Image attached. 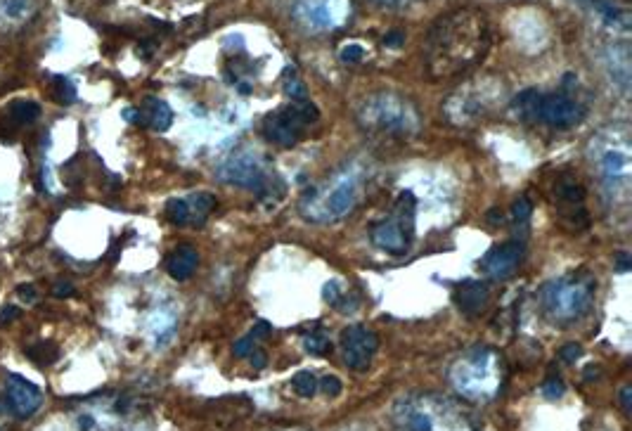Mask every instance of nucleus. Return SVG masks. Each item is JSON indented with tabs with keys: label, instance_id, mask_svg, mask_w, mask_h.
Here are the masks:
<instances>
[{
	"label": "nucleus",
	"instance_id": "nucleus-10",
	"mask_svg": "<svg viewBox=\"0 0 632 431\" xmlns=\"http://www.w3.org/2000/svg\"><path fill=\"white\" fill-rule=\"evenodd\" d=\"M318 119L320 112L311 100H292L289 105L268 114L266 121H263V135H266L270 143L292 147L299 143L303 133H306Z\"/></svg>",
	"mask_w": 632,
	"mask_h": 431
},
{
	"label": "nucleus",
	"instance_id": "nucleus-25",
	"mask_svg": "<svg viewBox=\"0 0 632 431\" xmlns=\"http://www.w3.org/2000/svg\"><path fill=\"white\" fill-rule=\"evenodd\" d=\"M557 197L561 199L564 204H569V207H583L585 202V188L580 183H576V180H561V183L557 185Z\"/></svg>",
	"mask_w": 632,
	"mask_h": 431
},
{
	"label": "nucleus",
	"instance_id": "nucleus-39",
	"mask_svg": "<svg viewBox=\"0 0 632 431\" xmlns=\"http://www.w3.org/2000/svg\"><path fill=\"white\" fill-rule=\"evenodd\" d=\"M249 363L254 365L256 370H263L266 368V363H268V358H266V353H263L261 349H254L249 353Z\"/></svg>",
	"mask_w": 632,
	"mask_h": 431
},
{
	"label": "nucleus",
	"instance_id": "nucleus-34",
	"mask_svg": "<svg viewBox=\"0 0 632 431\" xmlns=\"http://www.w3.org/2000/svg\"><path fill=\"white\" fill-rule=\"evenodd\" d=\"M365 57V50L360 48L358 43H351V45H346L344 50H341V62H346V64H356V62H360Z\"/></svg>",
	"mask_w": 632,
	"mask_h": 431
},
{
	"label": "nucleus",
	"instance_id": "nucleus-20",
	"mask_svg": "<svg viewBox=\"0 0 632 431\" xmlns=\"http://www.w3.org/2000/svg\"><path fill=\"white\" fill-rule=\"evenodd\" d=\"M138 109H140V119H143L145 126H150L159 133L169 131L171 128L173 112H171L169 102H164L159 98H147L143 102V107H138Z\"/></svg>",
	"mask_w": 632,
	"mask_h": 431
},
{
	"label": "nucleus",
	"instance_id": "nucleus-32",
	"mask_svg": "<svg viewBox=\"0 0 632 431\" xmlns=\"http://www.w3.org/2000/svg\"><path fill=\"white\" fill-rule=\"evenodd\" d=\"M318 391H322L327 398H337L341 394V379L334 375L322 377V382H318Z\"/></svg>",
	"mask_w": 632,
	"mask_h": 431
},
{
	"label": "nucleus",
	"instance_id": "nucleus-27",
	"mask_svg": "<svg viewBox=\"0 0 632 431\" xmlns=\"http://www.w3.org/2000/svg\"><path fill=\"white\" fill-rule=\"evenodd\" d=\"M292 387H294V391H296V396H301V398H313L315 394H318V379L313 377V372L301 370V372H296V375H294Z\"/></svg>",
	"mask_w": 632,
	"mask_h": 431
},
{
	"label": "nucleus",
	"instance_id": "nucleus-13",
	"mask_svg": "<svg viewBox=\"0 0 632 431\" xmlns=\"http://www.w3.org/2000/svg\"><path fill=\"white\" fill-rule=\"evenodd\" d=\"M311 202V211H308L306 218H313L318 221V216H322L320 221H337V218H344L353 211L358 202V180L351 176V173H344V176L334 178L332 185L322 192H311V197H306L308 204Z\"/></svg>",
	"mask_w": 632,
	"mask_h": 431
},
{
	"label": "nucleus",
	"instance_id": "nucleus-6",
	"mask_svg": "<svg viewBox=\"0 0 632 431\" xmlns=\"http://www.w3.org/2000/svg\"><path fill=\"white\" fill-rule=\"evenodd\" d=\"M505 365L502 356L490 346H472L450 365V384L474 403H486L495 398L502 389Z\"/></svg>",
	"mask_w": 632,
	"mask_h": 431
},
{
	"label": "nucleus",
	"instance_id": "nucleus-36",
	"mask_svg": "<svg viewBox=\"0 0 632 431\" xmlns=\"http://www.w3.org/2000/svg\"><path fill=\"white\" fill-rule=\"evenodd\" d=\"M580 353H583L580 344H566L564 349L559 351V358L564 360V363H576V360L580 358Z\"/></svg>",
	"mask_w": 632,
	"mask_h": 431
},
{
	"label": "nucleus",
	"instance_id": "nucleus-4",
	"mask_svg": "<svg viewBox=\"0 0 632 431\" xmlns=\"http://www.w3.org/2000/svg\"><path fill=\"white\" fill-rule=\"evenodd\" d=\"M358 126L382 143H408L422 128V114L415 102L398 93H374L358 109Z\"/></svg>",
	"mask_w": 632,
	"mask_h": 431
},
{
	"label": "nucleus",
	"instance_id": "nucleus-14",
	"mask_svg": "<svg viewBox=\"0 0 632 431\" xmlns=\"http://www.w3.org/2000/svg\"><path fill=\"white\" fill-rule=\"evenodd\" d=\"M0 401H3L5 413L17 417V420H27V417L38 413V408L43 405V391L41 387H36L31 379L10 372V375L5 377V387L3 394H0Z\"/></svg>",
	"mask_w": 632,
	"mask_h": 431
},
{
	"label": "nucleus",
	"instance_id": "nucleus-11",
	"mask_svg": "<svg viewBox=\"0 0 632 431\" xmlns=\"http://www.w3.org/2000/svg\"><path fill=\"white\" fill-rule=\"evenodd\" d=\"M218 176L225 183L240 185L244 190L256 192L261 199L275 197V185H282L280 178L275 173H270L266 164L254 152L232 154L230 159H225L221 169H218Z\"/></svg>",
	"mask_w": 632,
	"mask_h": 431
},
{
	"label": "nucleus",
	"instance_id": "nucleus-42",
	"mask_svg": "<svg viewBox=\"0 0 632 431\" xmlns=\"http://www.w3.org/2000/svg\"><path fill=\"white\" fill-rule=\"evenodd\" d=\"M616 268L621 270V273H628V270L632 268V263H630V256L625 254V252H621L616 256Z\"/></svg>",
	"mask_w": 632,
	"mask_h": 431
},
{
	"label": "nucleus",
	"instance_id": "nucleus-1",
	"mask_svg": "<svg viewBox=\"0 0 632 431\" xmlns=\"http://www.w3.org/2000/svg\"><path fill=\"white\" fill-rule=\"evenodd\" d=\"M493 31L476 8H455L431 24L424 38V64L431 81H455L472 74L486 60Z\"/></svg>",
	"mask_w": 632,
	"mask_h": 431
},
{
	"label": "nucleus",
	"instance_id": "nucleus-35",
	"mask_svg": "<svg viewBox=\"0 0 632 431\" xmlns=\"http://www.w3.org/2000/svg\"><path fill=\"white\" fill-rule=\"evenodd\" d=\"M254 342H256L254 337H244V339H240V342H237L235 346H232V351H235L237 358H249V353L256 349Z\"/></svg>",
	"mask_w": 632,
	"mask_h": 431
},
{
	"label": "nucleus",
	"instance_id": "nucleus-23",
	"mask_svg": "<svg viewBox=\"0 0 632 431\" xmlns=\"http://www.w3.org/2000/svg\"><path fill=\"white\" fill-rule=\"evenodd\" d=\"M38 117H41V105L34 100H15L10 105V119L17 124H34Z\"/></svg>",
	"mask_w": 632,
	"mask_h": 431
},
{
	"label": "nucleus",
	"instance_id": "nucleus-37",
	"mask_svg": "<svg viewBox=\"0 0 632 431\" xmlns=\"http://www.w3.org/2000/svg\"><path fill=\"white\" fill-rule=\"evenodd\" d=\"M17 297L22 299L24 304H36L38 292H36L34 285H19V287H17Z\"/></svg>",
	"mask_w": 632,
	"mask_h": 431
},
{
	"label": "nucleus",
	"instance_id": "nucleus-43",
	"mask_svg": "<svg viewBox=\"0 0 632 431\" xmlns=\"http://www.w3.org/2000/svg\"><path fill=\"white\" fill-rule=\"evenodd\" d=\"M386 45H391V48H401V45L405 43V36L398 34V31H393V34H389L384 38Z\"/></svg>",
	"mask_w": 632,
	"mask_h": 431
},
{
	"label": "nucleus",
	"instance_id": "nucleus-41",
	"mask_svg": "<svg viewBox=\"0 0 632 431\" xmlns=\"http://www.w3.org/2000/svg\"><path fill=\"white\" fill-rule=\"evenodd\" d=\"M249 337H254V339H268L270 337V325L268 323H256L254 325V330H251V334Z\"/></svg>",
	"mask_w": 632,
	"mask_h": 431
},
{
	"label": "nucleus",
	"instance_id": "nucleus-9",
	"mask_svg": "<svg viewBox=\"0 0 632 431\" xmlns=\"http://www.w3.org/2000/svg\"><path fill=\"white\" fill-rule=\"evenodd\" d=\"M417 225V197L412 192H401L393 204L391 214L372 225L370 240L386 254L403 256L412 247Z\"/></svg>",
	"mask_w": 632,
	"mask_h": 431
},
{
	"label": "nucleus",
	"instance_id": "nucleus-12",
	"mask_svg": "<svg viewBox=\"0 0 632 431\" xmlns=\"http://www.w3.org/2000/svg\"><path fill=\"white\" fill-rule=\"evenodd\" d=\"M292 15L299 27L311 34H330L348 24L353 15L351 0H294Z\"/></svg>",
	"mask_w": 632,
	"mask_h": 431
},
{
	"label": "nucleus",
	"instance_id": "nucleus-18",
	"mask_svg": "<svg viewBox=\"0 0 632 431\" xmlns=\"http://www.w3.org/2000/svg\"><path fill=\"white\" fill-rule=\"evenodd\" d=\"M36 0H0V29L12 31L24 27L36 15Z\"/></svg>",
	"mask_w": 632,
	"mask_h": 431
},
{
	"label": "nucleus",
	"instance_id": "nucleus-31",
	"mask_svg": "<svg viewBox=\"0 0 632 431\" xmlns=\"http://www.w3.org/2000/svg\"><path fill=\"white\" fill-rule=\"evenodd\" d=\"M540 391H543V396L547 398V401H559L561 396L566 394V387H564V379L552 375L550 379H545V384L540 387Z\"/></svg>",
	"mask_w": 632,
	"mask_h": 431
},
{
	"label": "nucleus",
	"instance_id": "nucleus-2",
	"mask_svg": "<svg viewBox=\"0 0 632 431\" xmlns=\"http://www.w3.org/2000/svg\"><path fill=\"white\" fill-rule=\"evenodd\" d=\"M391 415L401 431H479L474 410L443 394H408L398 398Z\"/></svg>",
	"mask_w": 632,
	"mask_h": 431
},
{
	"label": "nucleus",
	"instance_id": "nucleus-8",
	"mask_svg": "<svg viewBox=\"0 0 632 431\" xmlns=\"http://www.w3.org/2000/svg\"><path fill=\"white\" fill-rule=\"evenodd\" d=\"M505 83L498 79L469 81L446 100V117L455 126H476L493 119L505 102Z\"/></svg>",
	"mask_w": 632,
	"mask_h": 431
},
{
	"label": "nucleus",
	"instance_id": "nucleus-46",
	"mask_svg": "<svg viewBox=\"0 0 632 431\" xmlns=\"http://www.w3.org/2000/svg\"><path fill=\"white\" fill-rule=\"evenodd\" d=\"M379 3H384V5H408V3H412V0H379Z\"/></svg>",
	"mask_w": 632,
	"mask_h": 431
},
{
	"label": "nucleus",
	"instance_id": "nucleus-26",
	"mask_svg": "<svg viewBox=\"0 0 632 431\" xmlns=\"http://www.w3.org/2000/svg\"><path fill=\"white\" fill-rule=\"evenodd\" d=\"M166 218H169L173 225H180V228H183V225H190V209H187L185 197H173L166 202Z\"/></svg>",
	"mask_w": 632,
	"mask_h": 431
},
{
	"label": "nucleus",
	"instance_id": "nucleus-30",
	"mask_svg": "<svg viewBox=\"0 0 632 431\" xmlns=\"http://www.w3.org/2000/svg\"><path fill=\"white\" fill-rule=\"evenodd\" d=\"M322 297H325V301L330 306L344 308V301L348 297V292H344V289H341V285H339L337 280H332V282H327V285H325V294H322Z\"/></svg>",
	"mask_w": 632,
	"mask_h": 431
},
{
	"label": "nucleus",
	"instance_id": "nucleus-24",
	"mask_svg": "<svg viewBox=\"0 0 632 431\" xmlns=\"http://www.w3.org/2000/svg\"><path fill=\"white\" fill-rule=\"evenodd\" d=\"M173 330H176V318H173L171 313L161 311L154 315V320L150 323V332H152L154 342H157L159 346L169 342V339L173 337Z\"/></svg>",
	"mask_w": 632,
	"mask_h": 431
},
{
	"label": "nucleus",
	"instance_id": "nucleus-5",
	"mask_svg": "<svg viewBox=\"0 0 632 431\" xmlns=\"http://www.w3.org/2000/svg\"><path fill=\"white\" fill-rule=\"evenodd\" d=\"M597 292V280L588 270L559 275L547 280L538 292L540 311L552 325L571 327L580 323L592 311Z\"/></svg>",
	"mask_w": 632,
	"mask_h": 431
},
{
	"label": "nucleus",
	"instance_id": "nucleus-40",
	"mask_svg": "<svg viewBox=\"0 0 632 431\" xmlns=\"http://www.w3.org/2000/svg\"><path fill=\"white\" fill-rule=\"evenodd\" d=\"M19 315H22V311H19L17 306H5L3 313H0V325L12 323V320H17Z\"/></svg>",
	"mask_w": 632,
	"mask_h": 431
},
{
	"label": "nucleus",
	"instance_id": "nucleus-7",
	"mask_svg": "<svg viewBox=\"0 0 632 431\" xmlns=\"http://www.w3.org/2000/svg\"><path fill=\"white\" fill-rule=\"evenodd\" d=\"M512 109L521 121L545 124L559 131L583 124L588 117V107L566 88H561L559 93H540L538 88H526L514 98Z\"/></svg>",
	"mask_w": 632,
	"mask_h": 431
},
{
	"label": "nucleus",
	"instance_id": "nucleus-15",
	"mask_svg": "<svg viewBox=\"0 0 632 431\" xmlns=\"http://www.w3.org/2000/svg\"><path fill=\"white\" fill-rule=\"evenodd\" d=\"M341 349L344 360L353 372H365L372 365L374 353L379 349V339L370 327L351 325L341 332Z\"/></svg>",
	"mask_w": 632,
	"mask_h": 431
},
{
	"label": "nucleus",
	"instance_id": "nucleus-29",
	"mask_svg": "<svg viewBox=\"0 0 632 431\" xmlns=\"http://www.w3.org/2000/svg\"><path fill=\"white\" fill-rule=\"evenodd\" d=\"M509 216H512L514 228H526V225L531 223V216H533V204L528 202L526 197H519L517 202L512 204V211H509Z\"/></svg>",
	"mask_w": 632,
	"mask_h": 431
},
{
	"label": "nucleus",
	"instance_id": "nucleus-44",
	"mask_svg": "<svg viewBox=\"0 0 632 431\" xmlns=\"http://www.w3.org/2000/svg\"><path fill=\"white\" fill-rule=\"evenodd\" d=\"M621 405L625 413H630V405H632V387H623L621 389Z\"/></svg>",
	"mask_w": 632,
	"mask_h": 431
},
{
	"label": "nucleus",
	"instance_id": "nucleus-19",
	"mask_svg": "<svg viewBox=\"0 0 632 431\" xmlns=\"http://www.w3.org/2000/svg\"><path fill=\"white\" fill-rule=\"evenodd\" d=\"M197 266H199V252L192 247V244H178V247L171 252L169 261H166V270H169L171 278L178 282L190 280Z\"/></svg>",
	"mask_w": 632,
	"mask_h": 431
},
{
	"label": "nucleus",
	"instance_id": "nucleus-45",
	"mask_svg": "<svg viewBox=\"0 0 632 431\" xmlns=\"http://www.w3.org/2000/svg\"><path fill=\"white\" fill-rule=\"evenodd\" d=\"M488 223H493V225H495V223H502V211H498V209L490 211V214H488Z\"/></svg>",
	"mask_w": 632,
	"mask_h": 431
},
{
	"label": "nucleus",
	"instance_id": "nucleus-28",
	"mask_svg": "<svg viewBox=\"0 0 632 431\" xmlns=\"http://www.w3.org/2000/svg\"><path fill=\"white\" fill-rule=\"evenodd\" d=\"M53 98L60 102V105L69 107V105H74L76 98H79V93H76V86L72 81L64 79V76H57L53 83Z\"/></svg>",
	"mask_w": 632,
	"mask_h": 431
},
{
	"label": "nucleus",
	"instance_id": "nucleus-3",
	"mask_svg": "<svg viewBox=\"0 0 632 431\" xmlns=\"http://www.w3.org/2000/svg\"><path fill=\"white\" fill-rule=\"evenodd\" d=\"M628 124H609L592 135L588 154L595 166L604 195L614 204L630 202L632 143Z\"/></svg>",
	"mask_w": 632,
	"mask_h": 431
},
{
	"label": "nucleus",
	"instance_id": "nucleus-22",
	"mask_svg": "<svg viewBox=\"0 0 632 431\" xmlns=\"http://www.w3.org/2000/svg\"><path fill=\"white\" fill-rule=\"evenodd\" d=\"M303 349L311 356H330L332 353V339L327 337V332L322 327H313V330L303 332Z\"/></svg>",
	"mask_w": 632,
	"mask_h": 431
},
{
	"label": "nucleus",
	"instance_id": "nucleus-33",
	"mask_svg": "<svg viewBox=\"0 0 632 431\" xmlns=\"http://www.w3.org/2000/svg\"><path fill=\"white\" fill-rule=\"evenodd\" d=\"M289 74H292V79H287V83H285V93H287V98H292V100H303V98H308L306 86H303V83H301L299 79H296L292 69H289Z\"/></svg>",
	"mask_w": 632,
	"mask_h": 431
},
{
	"label": "nucleus",
	"instance_id": "nucleus-17",
	"mask_svg": "<svg viewBox=\"0 0 632 431\" xmlns=\"http://www.w3.org/2000/svg\"><path fill=\"white\" fill-rule=\"evenodd\" d=\"M488 301H490V289L486 282H481V280H464L455 292L457 308H460L464 315H469V318H474V315L486 311Z\"/></svg>",
	"mask_w": 632,
	"mask_h": 431
},
{
	"label": "nucleus",
	"instance_id": "nucleus-38",
	"mask_svg": "<svg viewBox=\"0 0 632 431\" xmlns=\"http://www.w3.org/2000/svg\"><path fill=\"white\" fill-rule=\"evenodd\" d=\"M74 292H76V289H74L72 282H57V285L53 287V294H55L57 299H67V297H72Z\"/></svg>",
	"mask_w": 632,
	"mask_h": 431
},
{
	"label": "nucleus",
	"instance_id": "nucleus-16",
	"mask_svg": "<svg viewBox=\"0 0 632 431\" xmlns=\"http://www.w3.org/2000/svg\"><path fill=\"white\" fill-rule=\"evenodd\" d=\"M524 256H526L524 244L512 240V242L500 244V247L490 249V252L481 259L479 268H481V273L488 275L490 280H509L521 268Z\"/></svg>",
	"mask_w": 632,
	"mask_h": 431
},
{
	"label": "nucleus",
	"instance_id": "nucleus-21",
	"mask_svg": "<svg viewBox=\"0 0 632 431\" xmlns=\"http://www.w3.org/2000/svg\"><path fill=\"white\" fill-rule=\"evenodd\" d=\"M187 209H190V225H202L216 209V197L209 192H197V195L185 197Z\"/></svg>",
	"mask_w": 632,
	"mask_h": 431
}]
</instances>
